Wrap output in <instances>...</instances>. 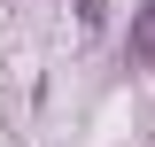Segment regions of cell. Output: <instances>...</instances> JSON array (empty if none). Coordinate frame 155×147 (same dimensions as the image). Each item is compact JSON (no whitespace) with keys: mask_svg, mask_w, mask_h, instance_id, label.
<instances>
[{"mask_svg":"<svg viewBox=\"0 0 155 147\" xmlns=\"http://www.w3.org/2000/svg\"><path fill=\"white\" fill-rule=\"evenodd\" d=\"M132 54H140V62L155 70V0L140 8V23H132Z\"/></svg>","mask_w":155,"mask_h":147,"instance_id":"obj_1","label":"cell"},{"mask_svg":"<svg viewBox=\"0 0 155 147\" xmlns=\"http://www.w3.org/2000/svg\"><path fill=\"white\" fill-rule=\"evenodd\" d=\"M109 16V0H78V23H101Z\"/></svg>","mask_w":155,"mask_h":147,"instance_id":"obj_2","label":"cell"}]
</instances>
